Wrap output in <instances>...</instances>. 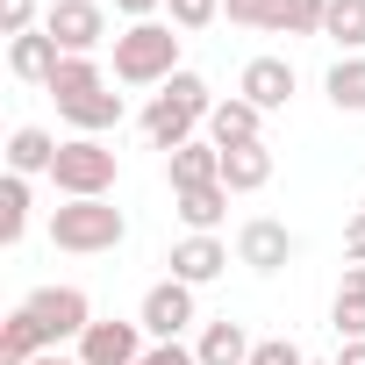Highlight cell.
Listing matches in <instances>:
<instances>
[{
	"label": "cell",
	"instance_id": "cell-34",
	"mask_svg": "<svg viewBox=\"0 0 365 365\" xmlns=\"http://www.w3.org/2000/svg\"><path fill=\"white\" fill-rule=\"evenodd\" d=\"M36 365H79V358H65V351H43V358H36Z\"/></svg>",
	"mask_w": 365,
	"mask_h": 365
},
{
	"label": "cell",
	"instance_id": "cell-23",
	"mask_svg": "<svg viewBox=\"0 0 365 365\" xmlns=\"http://www.w3.org/2000/svg\"><path fill=\"white\" fill-rule=\"evenodd\" d=\"M322 36H329V43H344V51L358 58V51H365V0H329Z\"/></svg>",
	"mask_w": 365,
	"mask_h": 365
},
{
	"label": "cell",
	"instance_id": "cell-6",
	"mask_svg": "<svg viewBox=\"0 0 365 365\" xmlns=\"http://www.w3.org/2000/svg\"><path fill=\"white\" fill-rule=\"evenodd\" d=\"M22 308L36 315V329H43V344H51V351H58L65 336H86V329H93V301H86L79 287H36Z\"/></svg>",
	"mask_w": 365,
	"mask_h": 365
},
{
	"label": "cell",
	"instance_id": "cell-32",
	"mask_svg": "<svg viewBox=\"0 0 365 365\" xmlns=\"http://www.w3.org/2000/svg\"><path fill=\"white\" fill-rule=\"evenodd\" d=\"M115 8H122L129 22H158V8H165V0H115Z\"/></svg>",
	"mask_w": 365,
	"mask_h": 365
},
{
	"label": "cell",
	"instance_id": "cell-4",
	"mask_svg": "<svg viewBox=\"0 0 365 365\" xmlns=\"http://www.w3.org/2000/svg\"><path fill=\"white\" fill-rule=\"evenodd\" d=\"M129 237V215L115 201H65L51 208V244L72 251V258H93V251H115Z\"/></svg>",
	"mask_w": 365,
	"mask_h": 365
},
{
	"label": "cell",
	"instance_id": "cell-11",
	"mask_svg": "<svg viewBox=\"0 0 365 365\" xmlns=\"http://www.w3.org/2000/svg\"><path fill=\"white\" fill-rule=\"evenodd\" d=\"M237 93H244L258 115H272V108L294 101V65H287V58H251L244 79H237Z\"/></svg>",
	"mask_w": 365,
	"mask_h": 365
},
{
	"label": "cell",
	"instance_id": "cell-22",
	"mask_svg": "<svg viewBox=\"0 0 365 365\" xmlns=\"http://www.w3.org/2000/svg\"><path fill=\"white\" fill-rule=\"evenodd\" d=\"M322 93H329L344 115H365V58H336L329 79H322Z\"/></svg>",
	"mask_w": 365,
	"mask_h": 365
},
{
	"label": "cell",
	"instance_id": "cell-16",
	"mask_svg": "<svg viewBox=\"0 0 365 365\" xmlns=\"http://www.w3.org/2000/svg\"><path fill=\"white\" fill-rule=\"evenodd\" d=\"M172 208H179V222H187L194 237H215V222L230 215V187L215 179V187H187V194H172Z\"/></svg>",
	"mask_w": 365,
	"mask_h": 365
},
{
	"label": "cell",
	"instance_id": "cell-36",
	"mask_svg": "<svg viewBox=\"0 0 365 365\" xmlns=\"http://www.w3.org/2000/svg\"><path fill=\"white\" fill-rule=\"evenodd\" d=\"M358 215H365V201H358Z\"/></svg>",
	"mask_w": 365,
	"mask_h": 365
},
{
	"label": "cell",
	"instance_id": "cell-25",
	"mask_svg": "<svg viewBox=\"0 0 365 365\" xmlns=\"http://www.w3.org/2000/svg\"><path fill=\"white\" fill-rule=\"evenodd\" d=\"M322 15H329V0H287L279 36H322Z\"/></svg>",
	"mask_w": 365,
	"mask_h": 365
},
{
	"label": "cell",
	"instance_id": "cell-7",
	"mask_svg": "<svg viewBox=\"0 0 365 365\" xmlns=\"http://www.w3.org/2000/svg\"><path fill=\"white\" fill-rule=\"evenodd\" d=\"M43 29H51V43L65 58H93L101 36H108V8H101V0H51Z\"/></svg>",
	"mask_w": 365,
	"mask_h": 365
},
{
	"label": "cell",
	"instance_id": "cell-13",
	"mask_svg": "<svg viewBox=\"0 0 365 365\" xmlns=\"http://www.w3.org/2000/svg\"><path fill=\"white\" fill-rule=\"evenodd\" d=\"M58 65H65V51L51 43V29H29V36H15V43H8V72H15V79H29V86H51V79H58Z\"/></svg>",
	"mask_w": 365,
	"mask_h": 365
},
{
	"label": "cell",
	"instance_id": "cell-1",
	"mask_svg": "<svg viewBox=\"0 0 365 365\" xmlns=\"http://www.w3.org/2000/svg\"><path fill=\"white\" fill-rule=\"evenodd\" d=\"M215 115V93H208V79L201 72H172L165 86H158V101L143 108V136H150V150H179V143H194V129Z\"/></svg>",
	"mask_w": 365,
	"mask_h": 365
},
{
	"label": "cell",
	"instance_id": "cell-9",
	"mask_svg": "<svg viewBox=\"0 0 365 365\" xmlns=\"http://www.w3.org/2000/svg\"><path fill=\"white\" fill-rule=\"evenodd\" d=\"M294 258V237H287V222H272V215H251L244 230H237V265H251V272H279Z\"/></svg>",
	"mask_w": 365,
	"mask_h": 365
},
{
	"label": "cell",
	"instance_id": "cell-26",
	"mask_svg": "<svg viewBox=\"0 0 365 365\" xmlns=\"http://www.w3.org/2000/svg\"><path fill=\"white\" fill-rule=\"evenodd\" d=\"M222 8H230V22H244V29H279L287 0H222Z\"/></svg>",
	"mask_w": 365,
	"mask_h": 365
},
{
	"label": "cell",
	"instance_id": "cell-24",
	"mask_svg": "<svg viewBox=\"0 0 365 365\" xmlns=\"http://www.w3.org/2000/svg\"><path fill=\"white\" fill-rule=\"evenodd\" d=\"M22 230H29V179H0V244H22Z\"/></svg>",
	"mask_w": 365,
	"mask_h": 365
},
{
	"label": "cell",
	"instance_id": "cell-10",
	"mask_svg": "<svg viewBox=\"0 0 365 365\" xmlns=\"http://www.w3.org/2000/svg\"><path fill=\"white\" fill-rule=\"evenodd\" d=\"M79 365H143V322H93L79 336Z\"/></svg>",
	"mask_w": 365,
	"mask_h": 365
},
{
	"label": "cell",
	"instance_id": "cell-29",
	"mask_svg": "<svg viewBox=\"0 0 365 365\" xmlns=\"http://www.w3.org/2000/svg\"><path fill=\"white\" fill-rule=\"evenodd\" d=\"M251 365H308V358H301V344L272 336V344H258V351H251Z\"/></svg>",
	"mask_w": 365,
	"mask_h": 365
},
{
	"label": "cell",
	"instance_id": "cell-21",
	"mask_svg": "<svg viewBox=\"0 0 365 365\" xmlns=\"http://www.w3.org/2000/svg\"><path fill=\"white\" fill-rule=\"evenodd\" d=\"M51 344H43V329H36V315L29 308H15L8 322H0V365H36Z\"/></svg>",
	"mask_w": 365,
	"mask_h": 365
},
{
	"label": "cell",
	"instance_id": "cell-5",
	"mask_svg": "<svg viewBox=\"0 0 365 365\" xmlns=\"http://www.w3.org/2000/svg\"><path fill=\"white\" fill-rule=\"evenodd\" d=\"M115 172H122V158H115L101 136H72V143L58 150V165H51V179H58L65 201H108Z\"/></svg>",
	"mask_w": 365,
	"mask_h": 365
},
{
	"label": "cell",
	"instance_id": "cell-31",
	"mask_svg": "<svg viewBox=\"0 0 365 365\" xmlns=\"http://www.w3.org/2000/svg\"><path fill=\"white\" fill-rule=\"evenodd\" d=\"M344 258L365 265V215H351V230H344Z\"/></svg>",
	"mask_w": 365,
	"mask_h": 365
},
{
	"label": "cell",
	"instance_id": "cell-19",
	"mask_svg": "<svg viewBox=\"0 0 365 365\" xmlns=\"http://www.w3.org/2000/svg\"><path fill=\"white\" fill-rule=\"evenodd\" d=\"M215 179H222V150H215V143H179V150H172V194L215 187Z\"/></svg>",
	"mask_w": 365,
	"mask_h": 365
},
{
	"label": "cell",
	"instance_id": "cell-18",
	"mask_svg": "<svg viewBox=\"0 0 365 365\" xmlns=\"http://www.w3.org/2000/svg\"><path fill=\"white\" fill-rule=\"evenodd\" d=\"M272 179V150L265 143H237V150H222V187L230 194H258Z\"/></svg>",
	"mask_w": 365,
	"mask_h": 365
},
{
	"label": "cell",
	"instance_id": "cell-15",
	"mask_svg": "<svg viewBox=\"0 0 365 365\" xmlns=\"http://www.w3.org/2000/svg\"><path fill=\"white\" fill-rule=\"evenodd\" d=\"M329 329L344 344H365V265H351L336 279V301H329Z\"/></svg>",
	"mask_w": 365,
	"mask_h": 365
},
{
	"label": "cell",
	"instance_id": "cell-27",
	"mask_svg": "<svg viewBox=\"0 0 365 365\" xmlns=\"http://www.w3.org/2000/svg\"><path fill=\"white\" fill-rule=\"evenodd\" d=\"M165 8H172V29H208L222 15V0H165Z\"/></svg>",
	"mask_w": 365,
	"mask_h": 365
},
{
	"label": "cell",
	"instance_id": "cell-20",
	"mask_svg": "<svg viewBox=\"0 0 365 365\" xmlns=\"http://www.w3.org/2000/svg\"><path fill=\"white\" fill-rule=\"evenodd\" d=\"M58 150H65V143H51V129H36V122H29V129H15V136H8V172H15V179L51 172V165H58Z\"/></svg>",
	"mask_w": 365,
	"mask_h": 365
},
{
	"label": "cell",
	"instance_id": "cell-17",
	"mask_svg": "<svg viewBox=\"0 0 365 365\" xmlns=\"http://www.w3.org/2000/svg\"><path fill=\"white\" fill-rule=\"evenodd\" d=\"M251 351H258V344H251V336H244V322H230V315H222V322H208V329H201V344H194V358H201V365H251Z\"/></svg>",
	"mask_w": 365,
	"mask_h": 365
},
{
	"label": "cell",
	"instance_id": "cell-14",
	"mask_svg": "<svg viewBox=\"0 0 365 365\" xmlns=\"http://www.w3.org/2000/svg\"><path fill=\"white\" fill-rule=\"evenodd\" d=\"M215 272H230V244H222V237H187V244H172V279L208 287Z\"/></svg>",
	"mask_w": 365,
	"mask_h": 365
},
{
	"label": "cell",
	"instance_id": "cell-33",
	"mask_svg": "<svg viewBox=\"0 0 365 365\" xmlns=\"http://www.w3.org/2000/svg\"><path fill=\"white\" fill-rule=\"evenodd\" d=\"M336 365H365V344H344V358Z\"/></svg>",
	"mask_w": 365,
	"mask_h": 365
},
{
	"label": "cell",
	"instance_id": "cell-35",
	"mask_svg": "<svg viewBox=\"0 0 365 365\" xmlns=\"http://www.w3.org/2000/svg\"><path fill=\"white\" fill-rule=\"evenodd\" d=\"M308 365H336V358H308Z\"/></svg>",
	"mask_w": 365,
	"mask_h": 365
},
{
	"label": "cell",
	"instance_id": "cell-8",
	"mask_svg": "<svg viewBox=\"0 0 365 365\" xmlns=\"http://www.w3.org/2000/svg\"><path fill=\"white\" fill-rule=\"evenodd\" d=\"M143 336H158V344H179V329L194 322V287L187 279H158L150 294H143Z\"/></svg>",
	"mask_w": 365,
	"mask_h": 365
},
{
	"label": "cell",
	"instance_id": "cell-2",
	"mask_svg": "<svg viewBox=\"0 0 365 365\" xmlns=\"http://www.w3.org/2000/svg\"><path fill=\"white\" fill-rule=\"evenodd\" d=\"M43 93L58 101V115H65L79 136H101V129H115V122H122V93H108V79H101V65H93V58H65V65H58V79H51Z\"/></svg>",
	"mask_w": 365,
	"mask_h": 365
},
{
	"label": "cell",
	"instance_id": "cell-30",
	"mask_svg": "<svg viewBox=\"0 0 365 365\" xmlns=\"http://www.w3.org/2000/svg\"><path fill=\"white\" fill-rule=\"evenodd\" d=\"M143 365H201V358H194L187 344H150V351H143Z\"/></svg>",
	"mask_w": 365,
	"mask_h": 365
},
{
	"label": "cell",
	"instance_id": "cell-28",
	"mask_svg": "<svg viewBox=\"0 0 365 365\" xmlns=\"http://www.w3.org/2000/svg\"><path fill=\"white\" fill-rule=\"evenodd\" d=\"M0 29H8V36H29V29H43V22H36V0H0Z\"/></svg>",
	"mask_w": 365,
	"mask_h": 365
},
{
	"label": "cell",
	"instance_id": "cell-12",
	"mask_svg": "<svg viewBox=\"0 0 365 365\" xmlns=\"http://www.w3.org/2000/svg\"><path fill=\"white\" fill-rule=\"evenodd\" d=\"M208 143H215V150H237V143H265V115H258L244 93H230V101H215V115H208Z\"/></svg>",
	"mask_w": 365,
	"mask_h": 365
},
{
	"label": "cell",
	"instance_id": "cell-3",
	"mask_svg": "<svg viewBox=\"0 0 365 365\" xmlns=\"http://www.w3.org/2000/svg\"><path fill=\"white\" fill-rule=\"evenodd\" d=\"M179 72V36L172 22H129L115 36V79L122 86H165Z\"/></svg>",
	"mask_w": 365,
	"mask_h": 365
}]
</instances>
